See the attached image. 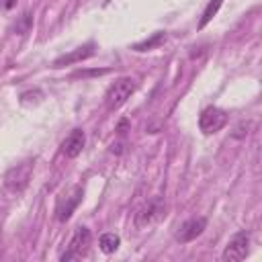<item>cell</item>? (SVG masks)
Segmentation results:
<instances>
[{"mask_svg": "<svg viewBox=\"0 0 262 262\" xmlns=\"http://www.w3.org/2000/svg\"><path fill=\"white\" fill-rule=\"evenodd\" d=\"M135 88H137V84H135V80L133 78H119V80H115L111 86H108V90H106V94H104V106H106V111H117V108H121L129 98H131V94L135 92Z\"/></svg>", "mask_w": 262, "mask_h": 262, "instance_id": "1", "label": "cell"}, {"mask_svg": "<svg viewBox=\"0 0 262 262\" xmlns=\"http://www.w3.org/2000/svg\"><path fill=\"white\" fill-rule=\"evenodd\" d=\"M31 174H33V162H31V160H25V162L16 164L14 168H10V170L6 172V176H4V186H6L10 192L18 194V192H23V190L29 186Z\"/></svg>", "mask_w": 262, "mask_h": 262, "instance_id": "2", "label": "cell"}, {"mask_svg": "<svg viewBox=\"0 0 262 262\" xmlns=\"http://www.w3.org/2000/svg\"><path fill=\"white\" fill-rule=\"evenodd\" d=\"M248 252H250V233L246 229H242V231H237L229 237L221 258L225 262H239L248 256Z\"/></svg>", "mask_w": 262, "mask_h": 262, "instance_id": "3", "label": "cell"}, {"mask_svg": "<svg viewBox=\"0 0 262 262\" xmlns=\"http://www.w3.org/2000/svg\"><path fill=\"white\" fill-rule=\"evenodd\" d=\"M225 123H227V113L217 106H207L199 117V127L205 135L217 133L219 129L225 127Z\"/></svg>", "mask_w": 262, "mask_h": 262, "instance_id": "4", "label": "cell"}, {"mask_svg": "<svg viewBox=\"0 0 262 262\" xmlns=\"http://www.w3.org/2000/svg\"><path fill=\"white\" fill-rule=\"evenodd\" d=\"M90 242H92V233H90V229H88V227H78L76 233H74L72 239H70L68 252L61 254V260L66 262V260L84 256V254L88 252V248H90Z\"/></svg>", "mask_w": 262, "mask_h": 262, "instance_id": "5", "label": "cell"}, {"mask_svg": "<svg viewBox=\"0 0 262 262\" xmlns=\"http://www.w3.org/2000/svg\"><path fill=\"white\" fill-rule=\"evenodd\" d=\"M80 201H82V186H72V188L59 199V203H57V209H55L57 219H59L61 223L68 221V219L72 217V213L76 211V207L80 205Z\"/></svg>", "mask_w": 262, "mask_h": 262, "instance_id": "6", "label": "cell"}, {"mask_svg": "<svg viewBox=\"0 0 262 262\" xmlns=\"http://www.w3.org/2000/svg\"><path fill=\"white\" fill-rule=\"evenodd\" d=\"M162 209H164V205H162L160 199H151L145 205H141L137 209V213H135V227L137 229H143V227L151 225L162 215Z\"/></svg>", "mask_w": 262, "mask_h": 262, "instance_id": "7", "label": "cell"}, {"mask_svg": "<svg viewBox=\"0 0 262 262\" xmlns=\"http://www.w3.org/2000/svg\"><path fill=\"white\" fill-rule=\"evenodd\" d=\"M207 229V219L205 217H192V219H186L178 231H176V242L180 244H188L192 239H196L203 231Z\"/></svg>", "mask_w": 262, "mask_h": 262, "instance_id": "8", "label": "cell"}, {"mask_svg": "<svg viewBox=\"0 0 262 262\" xmlns=\"http://www.w3.org/2000/svg\"><path fill=\"white\" fill-rule=\"evenodd\" d=\"M84 143H86V133L82 129H74L59 145V151L66 156V158H78L84 149Z\"/></svg>", "mask_w": 262, "mask_h": 262, "instance_id": "9", "label": "cell"}, {"mask_svg": "<svg viewBox=\"0 0 262 262\" xmlns=\"http://www.w3.org/2000/svg\"><path fill=\"white\" fill-rule=\"evenodd\" d=\"M92 53H94V43H86V45H82V47H76V49L70 51V53L59 55V57L53 61V68H63V66L78 63V61H82V59H88Z\"/></svg>", "mask_w": 262, "mask_h": 262, "instance_id": "10", "label": "cell"}, {"mask_svg": "<svg viewBox=\"0 0 262 262\" xmlns=\"http://www.w3.org/2000/svg\"><path fill=\"white\" fill-rule=\"evenodd\" d=\"M164 41H166V33H164V31H158V33H154L149 39L135 43V45H133V51H149V49L160 47Z\"/></svg>", "mask_w": 262, "mask_h": 262, "instance_id": "11", "label": "cell"}, {"mask_svg": "<svg viewBox=\"0 0 262 262\" xmlns=\"http://www.w3.org/2000/svg\"><path fill=\"white\" fill-rule=\"evenodd\" d=\"M119 244H121V237L117 233H102L100 239H98V246L104 254H113L119 248Z\"/></svg>", "mask_w": 262, "mask_h": 262, "instance_id": "12", "label": "cell"}, {"mask_svg": "<svg viewBox=\"0 0 262 262\" xmlns=\"http://www.w3.org/2000/svg\"><path fill=\"white\" fill-rule=\"evenodd\" d=\"M221 4H223V0H209L207 8L203 10V16H201V20H199V29H203V27H207V25L211 23V18L217 14V10L221 8Z\"/></svg>", "mask_w": 262, "mask_h": 262, "instance_id": "13", "label": "cell"}, {"mask_svg": "<svg viewBox=\"0 0 262 262\" xmlns=\"http://www.w3.org/2000/svg\"><path fill=\"white\" fill-rule=\"evenodd\" d=\"M108 70L106 68H102V70H88V72H76L72 78H86V76H102V74H106Z\"/></svg>", "mask_w": 262, "mask_h": 262, "instance_id": "14", "label": "cell"}, {"mask_svg": "<svg viewBox=\"0 0 262 262\" xmlns=\"http://www.w3.org/2000/svg\"><path fill=\"white\" fill-rule=\"evenodd\" d=\"M127 129H129V121H127V119H121V121L117 123V129H115V131H119V133H125Z\"/></svg>", "mask_w": 262, "mask_h": 262, "instance_id": "15", "label": "cell"}, {"mask_svg": "<svg viewBox=\"0 0 262 262\" xmlns=\"http://www.w3.org/2000/svg\"><path fill=\"white\" fill-rule=\"evenodd\" d=\"M123 147H125L123 143H113V145H111V151H113V154H123Z\"/></svg>", "mask_w": 262, "mask_h": 262, "instance_id": "16", "label": "cell"}]
</instances>
